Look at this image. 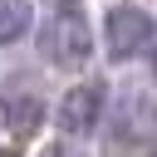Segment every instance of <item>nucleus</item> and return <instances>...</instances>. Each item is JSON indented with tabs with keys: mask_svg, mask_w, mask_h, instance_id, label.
I'll use <instances>...</instances> for the list:
<instances>
[{
	"mask_svg": "<svg viewBox=\"0 0 157 157\" xmlns=\"http://www.w3.org/2000/svg\"><path fill=\"white\" fill-rule=\"evenodd\" d=\"M108 142L123 157H157V103L142 88H128L108 118Z\"/></svg>",
	"mask_w": 157,
	"mask_h": 157,
	"instance_id": "f257e3e1",
	"label": "nucleus"
},
{
	"mask_svg": "<svg viewBox=\"0 0 157 157\" xmlns=\"http://www.w3.org/2000/svg\"><path fill=\"white\" fill-rule=\"evenodd\" d=\"M152 74H157V49H152Z\"/></svg>",
	"mask_w": 157,
	"mask_h": 157,
	"instance_id": "1a4fd4ad",
	"label": "nucleus"
},
{
	"mask_svg": "<svg viewBox=\"0 0 157 157\" xmlns=\"http://www.w3.org/2000/svg\"><path fill=\"white\" fill-rule=\"evenodd\" d=\"M44 123V103L34 98V93H25V88H15L5 103H0V137H10V142H20V137H29L34 128Z\"/></svg>",
	"mask_w": 157,
	"mask_h": 157,
	"instance_id": "39448f33",
	"label": "nucleus"
},
{
	"mask_svg": "<svg viewBox=\"0 0 157 157\" xmlns=\"http://www.w3.org/2000/svg\"><path fill=\"white\" fill-rule=\"evenodd\" d=\"M34 157H88V152H83V147L74 142V137H59V142H44V147H39Z\"/></svg>",
	"mask_w": 157,
	"mask_h": 157,
	"instance_id": "0eeeda50",
	"label": "nucleus"
},
{
	"mask_svg": "<svg viewBox=\"0 0 157 157\" xmlns=\"http://www.w3.org/2000/svg\"><path fill=\"white\" fill-rule=\"evenodd\" d=\"M39 54L54 64V69H83L88 54H93V29L78 10H54L39 29Z\"/></svg>",
	"mask_w": 157,
	"mask_h": 157,
	"instance_id": "f03ea898",
	"label": "nucleus"
},
{
	"mask_svg": "<svg viewBox=\"0 0 157 157\" xmlns=\"http://www.w3.org/2000/svg\"><path fill=\"white\" fill-rule=\"evenodd\" d=\"M103 108H108V83H103V78H83V83H74V88L59 98L54 123H59L64 137H83V132H93V128L103 123Z\"/></svg>",
	"mask_w": 157,
	"mask_h": 157,
	"instance_id": "20e7f679",
	"label": "nucleus"
},
{
	"mask_svg": "<svg viewBox=\"0 0 157 157\" xmlns=\"http://www.w3.org/2000/svg\"><path fill=\"white\" fill-rule=\"evenodd\" d=\"M29 25H34V5L29 0H0V44L25 39Z\"/></svg>",
	"mask_w": 157,
	"mask_h": 157,
	"instance_id": "423d86ee",
	"label": "nucleus"
},
{
	"mask_svg": "<svg viewBox=\"0 0 157 157\" xmlns=\"http://www.w3.org/2000/svg\"><path fill=\"white\" fill-rule=\"evenodd\" d=\"M157 44V20L142 10V5H113L108 20H103V49L113 64H128L137 54H147Z\"/></svg>",
	"mask_w": 157,
	"mask_h": 157,
	"instance_id": "7ed1b4c3",
	"label": "nucleus"
},
{
	"mask_svg": "<svg viewBox=\"0 0 157 157\" xmlns=\"http://www.w3.org/2000/svg\"><path fill=\"white\" fill-rule=\"evenodd\" d=\"M44 5H54V10H64V5H74V0H44Z\"/></svg>",
	"mask_w": 157,
	"mask_h": 157,
	"instance_id": "6e6552de",
	"label": "nucleus"
}]
</instances>
